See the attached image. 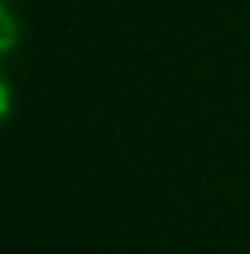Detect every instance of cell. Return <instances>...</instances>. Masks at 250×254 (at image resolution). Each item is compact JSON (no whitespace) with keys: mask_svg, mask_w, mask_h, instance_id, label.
<instances>
[{"mask_svg":"<svg viewBox=\"0 0 250 254\" xmlns=\"http://www.w3.org/2000/svg\"><path fill=\"white\" fill-rule=\"evenodd\" d=\"M0 26H4V52H11V45H15V19H11V7H4L0 11Z\"/></svg>","mask_w":250,"mask_h":254,"instance_id":"1","label":"cell"}]
</instances>
